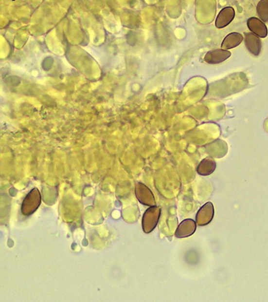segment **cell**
<instances>
[{
	"mask_svg": "<svg viewBox=\"0 0 268 302\" xmlns=\"http://www.w3.org/2000/svg\"><path fill=\"white\" fill-rule=\"evenodd\" d=\"M41 203V195L37 188H34L26 195L21 205V214L29 216L34 214Z\"/></svg>",
	"mask_w": 268,
	"mask_h": 302,
	"instance_id": "cell-1",
	"label": "cell"
},
{
	"mask_svg": "<svg viewBox=\"0 0 268 302\" xmlns=\"http://www.w3.org/2000/svg\"><path fill=\"white\" fill-rule=\"evenodd\" d=\"M161 207H150L143 215L142 227L143 232L149 234L154 230L158 224L161 217Z\"/></svg>",
	"mask_w": 268,
	"mask_h": 302,
	"instance_id": "cell-2",
	"label": "cell"
},
{
	"mask_svg": "<svg viewBox=\"0 0 268 302\" xmlns=\"http://www.w3.org/2000/svg\"><path fill=\"white\" fill-rule=\"evenodd\" d=\"M135 196L141 204L147 207H155L157 206V202L155 200V197L150 189L144 184L139 182L136 184L135 189Z\"/></svg>",
	"mask_w": 268,
	"mask_h": 302,
	"instance_id": "cell-3",
	"label": "cell"
},
{
	"mask_svg": "<svg viewBox=\"0 0 268 302\" xmlns=\"http://www.w3.org/2000/svg\"><path fill=\"white\" fill-rule=\"evenodd\" d=\"M214 216V208L212 202L205 203L199 209L196 215V223L198 226H206L212 221Z\"/></svg>",
	"mask_w": 268,
	"mask_h": 302,
	"instance_id": "cell-4",
	"label": "cell"
},
{
	"mask_svg": "<svg viewBox=\"0 0 268 302\" xmlns=\"http://www.w3.org/2000/svg\"><path fill=\"white\" fill-rule=\"evenodd\" d=\"M231 53L229 50L226 49H214L211 51L208 52L205 54L204 60L208 64L211 65H216L223 62L227 60L229 57H231Z\"/></svg>",
	"mask_w": 268,
	"mask_h": 302,
	"instance_id": "cell-5",
	"label": "cell"
},
{
	"mask_svg": "<svg viewBox=\"0 0 268 302\" xmlns=\"http://www.w3.org/2000/svg\"><path fill=\"white\" fill-rule=\"evenodd\" d=\"M196 221L191 219H184L178 226V229L176 230L175 236L178 239L187 238L194 235L197 229Z\"/></svg>",
	"mask_w": 268,
	"mask_h": 302,
	"instance_id": "cell-6",
	"label": "cell"
},
{
	"mask_svg": "<svg viewBox=\"0 0 268 302\" xmlns=\"http://www.w3.org/2000/svg\"><path fill=\"white\" fill-rule=\"evenodd\" d=\"M235 17V11L232 7H224L219 12L215 21V26L217 28H226L233 20Z\"/></svg>",
	"mask_w": 268,
	"mask_h": 302,
	"instance_id": "cell-7",
	"label": "cell"
},
{
	"mask_svg": "<svg viewBox=\"0 0 268 302\" xmlns=\"http://www.w3.org/2000/svg\"><path fill=\"white\" fill-rule=\"evenodd\" d=\"M245 44L247 49L254 56H259L261 53L262 42L260 38L253 33H245Z\"/></svg>",
	"mask_w": 268,
	"mask_h": 302,
	"instance_id": "cell-8",
	"label": "cell"
},
{
	"mask_svg": "<svg viewBox=\"0 0 268 302\" xmlns=\"http://www.w3.org/2000/svg\"><path fill=\"white\" fill-rule=\"evenodd\" d=\"M247 27L251 33H254L260 38H265L268 36V31L264 21L256 17H250L247 19Z\"/></svg>",
	"mask_w": 268,
	"mask_h": 302,
	"instance_id": "cell-9",
	"label": "cell"
},
{
	"mask_svg": "<svg viewBox=\"0 0 268 302\" xmlns=\"http://www.w3.org/2000/svg\"><path fill=\"white\" fill-rule=\"evenodd\" d=\"M216 167L217 165L214 160L211 157H207L200 162L197 169V172L201 176H209L214 172Z\"/></svg>",
	"mask_w": 268,
	"mask_h": 302,
	"instance_id": "cell-10",
	"label": "cell"
},
{
	"mask_svg": "<svg viewBox=\"0 0 268 302\" xmlns=\"http://www.w3.org/2000/svg\"><path fill=\"white\" fill-rule=\"evenodd\" d=\"M243 40V37L240 33H231L226 36L222 44V49H233L238 46Z\"/></svg>",
	"mask_w": 268,
	"mask_h": 302,
	"instance_id": "cell-11",
	"label": "cell"
},
{
	"mask_svg": "<svg viewBox=\"0 0 268 302\" xmlns=\"http://www.w3.org/2000/svg\"><path fill=\"white\" fill-rule=\"evenodd\" d=\"M257 13L261 20L268 22V2L267 0L259 1L257 5Z\"/></svg>",
	"mask_w": 268,
	"mask_h": 302,
	"instance_id": "cell-12",
	"label": "cell"
},
{
	"mask_svg": "<svg viewBox=\"0 0 268 302\" xmlns=\"http://www.w3.org/2000/svg\"><path fill=\"white\" fill-rule=\"evenodd\" d=\"M267 1H268V0H267Z\"/></svg>",
	"mask_w": 268,
	"mask_h": 302,
	"instance_id": "cell-13",
	"label": "cell"
}]
</instances>
